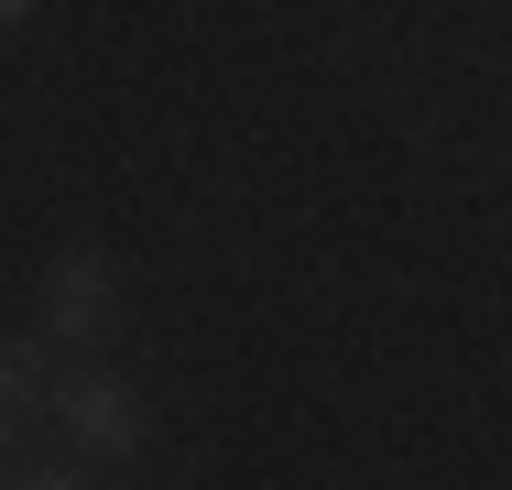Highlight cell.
Returning <instances> with one entry per match:
<instances>
[{
    "instance_id": "3",
    "label": "cell",
    "mask_w": 512,
    "mask_h": 490,
    "mask_svg": "<svg viewBox=\"0 0 512 490\" xmlns=\"http://www.w3.org/2000/svg\"><path fill=\"white\" fill-rule=\"evenodd\" d=\"M55 382H66V360L22 327V338H0V414H22V425H44L55 414Z\"/></svg>"
},
{
    "instance_id": "4",
    "label": "cell",
    "mask_w": 512,
    "mask_h": 490,
    "mask_svg": "<svg viewBox=\"0 0 512 490\" xmlns=\"http://www.w3.org/2000/svg\"><path fill=\"white\" fill-rule=\"evenodd\" d=\"M0 490H99L88 469H22V480H0Z\"/></svg>"
},
{
    "instance_id": "5",
    "label": "cell",
    "mask_w": 512,
    "mask_h": 490,
    "mask_svg": "<svg viewBox=\"0 0 512 490\" xmlns=\"http://www.w3.org/2000/svg\"><path fill=\"white\" fill-rule=\"evenodd\" d=\"M22 447H33V425H22V414H0V469H11Z\"/></svg>"
},
{
    "instance_id": "1",
    "label": "cell",
    "mask_w": 512,
    "mask_h": 490,
    "mask_svg": "<svg viewBox=\"0 0 512 490\" xmlns=\"http://www.w3.org/2000/svg\"><path fill=\"white\" fill-rule=\"evenodd\" d=\"M33 338L66 360V371H88L109 338H120V262H109L99 240H66L55 262H44V284H33Z\"/></svg>"
},
{
    "instance_id": "2",
    "label": "cell",
    "mask_w": 512,
    "mask_h": 490,
    "mask_svg": "<svg viewBox=\"0 0 512 490\" xmlns=\"http://www.w3.org/2000/svg\"><path fill=\"white\" fill-rule=\"evenodd\" d=\"M55 425H66V447H77V458L131 469V458H142V436H153V403L120 382L109 360H88V371H66V382H55Z\"/></svg>"
}]
</instances>
